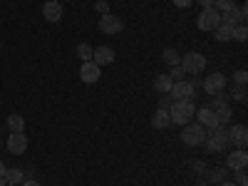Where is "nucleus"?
Returning <instances> with one entry per match:
<instances>
[{
  "instance_id": "37",
  "label": "nucleus",
  "mask_w": 248,
  "mask_h": 186,
  "mask_svg": "<svg viewBox=\"0 0 248 186\" xmlns=\"http://www.w3.org/2000/svg\"><path fill=\"white\" fill-rule=\"evenodd\" d=\"M201 8H214V0H199Z\"/></svg>"
},
{
  "instance_id": "30",
  "label": "nucleus",
  "mask_w": 248,
  "mask_h": 186,
  "mask_svg": "<svg viewBox=\"0 0 248 186\" xmlns=\"http://www.w3.org/2000/svg\"><path fill=\"white\" fill-rule=\"evenodd\" d=\"M94 10L99 13V17H102V15H109V3H107V0H97Z\"/></svg>"
},
{
  "instance_id": "29",
  "label": "nucleus",
  "mask_w": 248,
  "mask_h": 186,
  "mask_svg": "<svg viewBox=\"0 0 248 186\" xmlns=\"http://www.w3.org/2000/svg\"><path fill=\"white\" fill-rule=\"evenodd\" d=\"M246 37H248L246 25H243V23H241V25H236V28H233V40H238V43H246Z\"/></svg>"
},
{
  "instance_id": "24",
  "label": "nucleus",
  "mask_w": 248,
  "mask_h": 186,
  "mask_svg": "<svg viewBox=\"0 0 248 186\" xmlns=\"http://www.w3.org/2000/svg\"><path fill=\"white\" fill-rule=\"evenodd\" d=\"M8 127H10V132H23V129H25L23 114H10V117H8Z\"/></svg>"
},
{
  "instance_id": "9",
  "label": "nucleus",
  "mask_w": 248,
  "mask_h": 186,
  "mask_svg": "<svg viewBox=\"0 0 248 186\" xmlns=\"http://www.w3.org/2000/svg\"><path fill=\"white\" fill-rule=\"evenodd\" d=\"M194 94H196V90L191 87V82H189V79H179V82H174V85H171V92H169L171 99H194Z\"/></svg>"
},
{
  "instance_id": "2",
  "label": "nucleus",
  "mask_w": 248,
  "mask_h": 186,
  "mask_svg": "<svg viewBox=\"0 0 248 186\" xmlns=\"http://www.w3.org/2000/svg\"><path fill=\"white\" fill-rule=\"evenodd\" d=\"M206 152H226L231 147V139H229V127H218V129H211L206 134V141H203Z\"/></svg>"
},
{
  "instance_id": "38",
  "label": "nucleus",
  "mask_w": 248,
  "mask_h": 186,
  "mask_svg": "<svg viewBox=\"0 0 248 186\" xmlns=\"http://www.w3.org/2000/svg\"><path fill=\"white\" fill-rule=\"evenodd\" d=\"M216 186H236L233 181H221V184H216Z\"/></svg>"
},
{
  "instance_id": "4",
  "label": "nucleus",
  "mask_w": 248,
  "mask_h": 186,
  "mask_svg": "<svg viewBox=\"0 0 248 186\" xmlns=\"http://www.w3.org/2000/svg\"><path fill=\"white\" fill-rule=\"evenodd\" d=\"M221 25V13L216 8H201L199 17H196V28L203 32H214Z\"/></svg>"
},
{
  "instance_id": "41",
  "label": "nucleus",
  "mask_w": 248,
  "mask_h": 186,
  "mask_svg": "<svg viewBox=\"0 0 248 186\" xmlns=\"http://www.w3.org/2000/svg\"><path fill=\"white\" fill-rule=\"evenodd\" d=\"M0 186H8V184H5V179H3V176H0Z\"/></svg>"
},
{
  "instance_id": "19",
  "label": "nucleus",
  "mask_w": 248,
  "mask_h": 186,
  "mask_svg": "<svg viewBox=\"0 0 248 186\" xmlns=\"http://www.w3.org/2000/svg\"><path fill=\"white\" fill-rule=\"evenodd\" d=\"M226 176H229V169L226 167H216V169L206 171V181L209 184H221V181H226Z\"/></svg>"
},
{
  "instance_id": "3",
  "label": "nucleus",
  "mask_w": 248,
  "mask_h": 186,
  "mask_svg": "<svg viewBox=\"0 0 248 186\" xmlns=\"http://www.w3.org/2000/svg\"><path fill=\"white\" fill-rule=\"evenodd\" d=\"M206 134H209V129L201 127L199 122H189V124H184V129H181V141L186 144V147H201V144L206 141Z\"/></svg>"
},
{
  "instance_id": "40",
  "label": "nucleus",
  "mask_w": 248,
  "mask_h": 186,
  "mask_svg": "<svg viewBox=\"0 0 248 186\" xmlns=\"http://www.w3.org/2000/svg\"><path fill=\"white\" fill-rule=\"evenodd\" d=\"M206 184H209V181H206V179H201V181H199V186H206Z\"/></svg>"
},
{
  "instance_id": "25",
  "label": "nucleus",
  "mask_w": 248,
  "mask_h": 186,
  "mask_svg": "<svg viewBox=\"0 0 248 186\" xmlns=\"http://www.w3.org/2000/svg\"><path fill=\"white\" fill-rule=\"evenodd\" d=\"M92 52H94V47H92L90 43H79V45H77V57H79L82 62L92 60Z\"/></svg>"
},
{
  "instance_id": "17",
  "label": "nucleus",
  "mask_w": 248,
  "mask_h": 186,
  "mask_svg": "<svg viewBox=\"0 0 248 186\" xmlns=\"http://www.w3.org/2000/svg\"><path fill=\"white\" fill-rule=\"evenodd\" d=\"M171 85H174V79H171L169 75H156V77H154V90H156L159 94H169V92H171Z\"/></svg>"
},
{
  "instance_id": "23",
  "label": "nucleus",
  "mask_w": 248,
  "mask_h": 186,
  "mask_svg": "<svg viewBox=\"0 0 248 186\" xmlns=\"http://www.w3.org/2000/svg\"><path fill=\"white\" fill-rule=\"evenodd\" d=\"M214 37L218 40V43H226V40H233V28H229V25H218V28L214 30Z\"/></svg>"
},
{
  "instance_id": "14",
  "label": "nucleus",
  "mask_w": 248,
  "mask_h": 186,
  "mask_svg": "<svg viewBox=\"0 0 248 186\" xmlns=\"http://www.w3.org/2000/svg\"><path fill=\"white\" fill-rule=\"evenodd\" d=\"M62 15H65V8H62V3H57V0H47L43 5V17L47 23H60Z\"/></svg>"
},
{
  "instance_id": "33",
  "label": "nucleus",
  "mask_w": 248,
  "mask_h": 186,
  "mask_svg": "<svg viewBox=\"0 0 248 186\" xmlns=\"http://www.w3.org/2000/svg\"><path fill=\"white\" fill-rule=\"evenodd\" d=\"M194 171H196V174H206V171H209L206 161H194Z\"/></svg>"
},
{
  "instance_id": "16",
  "label": "nucleus",
  "mask_w": 248,
  "mask_h": 186,
  "mask_svg": "<svg viewBox=\"0 0 248 186\" xmlns=\"http://www.w3.org/2000/svg\"><path fill=\"white\" fill-rule=\"evenodd\" d=\"M152 124H154V129H167L169 124H171V117H169V109H156L152 114Z\"/></svg>"
},
{
  "instance_id": "13",
  "label": "nucleus",
  "mask_w": 248,
  "mask_h": 186,
  "mask_svg": "<svg viewBox=\"0 0 248 186\" xmlns=\"http://www.w3.org/2000/svg\"><path fill=\"white\" fill-rule=\"evenodd\" d=\"M248 167V154L246 149H236L233 154L226 156V169H231V171H243Z\"/></svg>"
},
{
  "instance_id": "15",
  "label": "nucleus",
  "mask_w": 248,
  "mask_h": 186,
  "mask_svg": "<svg viewBox=\"0 0 248 186\" xmlns=\"http://www.w3.org/2000/svg\"><path fill=\"white\" fill-rule=\"evenodd\" d=\"M92 62H94V65H99V67L112 65V62H114V50H112L109 45H99V47H94V52H92Z\"/></svg>"
},
{
  "instance_id": "36",
  "label": "nucleus",
  "mask_w": 248,
  "mask_h": 186,
  "mask_svg": "<svg viewBox=\"0 0 248 186\" xmlns=\"http://www.w3.org/2000/svg\"><path fill=\"white\" fill-rule=\"evenodd\" d=\"M20 186H43V184H37L35 179H25L23 184H20Z\"/></svg>"
},
{
  "instance_id": "22",
  "label": "nucleus",
  "mask_w": 248,
  "mask_h": 186,
  "mask_svg": "<svg viewBox=\"0 0 248 186\" xmlns=\"http://www.w3.org/2000/svg\"><path fill=\"white\" fill-rule=\"evenodd\" d=\"M214 114H216V119H218V124H221V127H229V124H231V107L229 105H226V107H218V109H214Z\"/></svg>"
},
{
  "instance_id": "26",
  "label": "nucleus",
  "mask_w": 248,
  "mask_h": 186,
  "mask_svg": "<svg viewBox=\"0 0 248 186\" xmlns=\"http://www.w3.org/2000/svg\"><path fill=\"white\" fill-rule=\"evenodd\" d=\"M229 94H223V92H218V94H214V102H211V109H218V107H226L229 105Z\"/></svg>"
},
{
  "instance_id": "34",
  "label": "nucleus",
  "mask_w": 248,
  "mask_h": 186,
  "mask_svg": "<svg viewBox=\"0 0 248 186\" xmlns=\"http://www.w3.org/2000/svg\"><path fill=\"white\" fill-rule=\"evenodd\" d=\"M171 102H174V99H171L169 94H164L161 102H159V107H161V109H169V107H171Z\"/></svg>"
},
{
  "instance_id": "6",
  "label": "nucleus",
  "mask_w": 248,
  "mask_h": 186,
  "mask_svg": "<svg viewBox=\"0 0 248 186\" xmlns=\"http://www.w3.org/2000/svg\"><path fill=\"white\" fill-rule=\"evenodd\" d=\"M201 87H203V92L209 94V97H214V94L223 92V90H226V75H221V72H211V75H206V79L201 82Z\"/></svg>"
},
{
  "instance_id": "20",
  "label": "nucleus",
  "mask_w": 248,
  "mask_h": 186,
  "mask_svg": "<svg viewBox=\"0 0 248 186\" xmlns=\"http://www.w3.org/2000/svg\"><path fill=\"white\" fill-rule=\"evenodd\" d=\"M5 184L8 186H17V184H23L25 181V174H23V169H5Z\"/></svg>"
},
{
  "instance_id": "1",
  "label": "nucleus",
  "mask_w": 248,
  "mask_h": 186,
  "mask_svg": "<svg viewBox=\"0 0 248 186\" xmlns=\"http://www.w3.org/2000/svg\"><path fill=\"white\" fill-rule=\"evenodd\" d=\"M196 114V105L194 99H174L171 107H169V117L174 124H179V127H184V124H189Z\"/></svg>"
},
{
  "instance_id": "31",
  "label": "nucleus",
  "mask_w": 248,
  "mask_h": 186,
  "mask_svg": "<svg viewBox=\"0 0 248 186\" xmlns=\"http://www.w3.org/2000/svg\"><path fill=\"white\" fill-rule=\"evenodd\" d=\"M169 77H171L174 82H179V79H184V77H186V72L181 70V65H176V67H171V72H169Z\"/></svg>"
},
{
  "instance_id": "35",
  "label": "nucleus",
  "mask_w": 248,
  "mask_h": 186,
  "mask_svg": "<svg viewBox=\"0 0 248 186\" xmlns=\"http://www.w3.org/2000/svg\"><path fill=\"white\" fill-rule=\"evenodd\" d=\"M171 3H174L176 8H181V10H184V8H189V5L194 3V0H171Z\"/></svg>"
},
{
  "instance_id": "18",
  "label": "nucleus",
  "mask_w": 248,
  "mask_h": 186,
  "mask_svg": "<svg viewBox=\"0 0 248 186\" xmlns=\"http://www.w3.org/2000/svg\"><path fill=\"white\" fill-rule=\"evenodd\" d=\"M243 20H241V15H238V5L233 8V10H226V13H221V25H229V28H236V25H241Z\"/></svg>"
},
{
  "instance_id": "8",
  "label": "nucleus",
  "mask_w": 248,
  "mask_h": 186,
  "mask_svg": "<svg viewBox=\"0 0 248 186\" xmlns=\"http://www.w3.org/2000/svg\"><path fill=\"white\" fill-rule=\"evenodd\" d=\"M8 152L13 156L25 154L28 152V137L23 132H10V137H8Z\"/></svg>"
},
{
  "instance_id": "11",
  "label": "nucleus",
  "mask_w": 248,
  "mask_h": 186,
  "mask_svg": "<svg viewBox=\"0 0 248 186\" xmlns=\"http://www.w3.org/2000/svg\"><path fill=\"white\" fill-rule=\"evenodd\" d=\"M99 77H102V67H99V65H94L92 60L82 62V67H79V79H82V82H87V85H94Z\"/></svg>"
},
{
  "instance_id": "7",
  "label": "nucleus",
  "mask_w": 248,
  "mask_h": 186,
  "mask_svg": "<svg viewBox=\"0 0 248 186\" xmlns=\"http://www.w3.org/2000/svg\"><path fill=\"white\" fill-rule=\"evenodd\" d=\"M97 28H99V32H105V35H119L124 30V23H122V17H117V15L109 13V15H102L99 17Z\"/></svg>"
},
{
  "instance_id": "10",
  "label": "nucleus",
  "mask_w": 248,
  "mask_h": 186,
  "mask_svg": "<svg viewBox=\"0 0 248 186\" xmlns=\"http://www.w3.org/2000/svg\"><path fill=\"white\" fill-rule=\"evenodd\" d=\"M194 117H196V122L201 124V127H206L209 132H211V129H218V127H221V124H218V119H216V114H214V109H211V107H199Z\"/></svg>"
},
{
  "instance_id": "5",
  "label": "nucleus",
  "mask_w": 248,
  "mask_h": 186,
  "mask_svg": "<svg viewBox=\"0 0 248 186\" xmlns=\"http://www.w3.org/2000/svg\"><path fill=\"white\" fill-rule=\"evenodd\" d=\"M181 70L186 75H194V77L201 75L206 70V57L201 52H186V55H181Z\"/></svg>"
},
{
  "instance_id": "32",
  "label": "nucleus",
  "mask_w": 248,
  "mask_h": 186,
  "mask_svg": "<svg viewBox=\"0 0 248 186\" xmlns=\"http://www.w3.org/2000/svg\"><path fill=\"white\" fill-rule=\"evenodd\" d=\"M233 79H236V85H246V82H248V72H246V70H238V72L233 75Z\"/></svg>"
},
{
  "instance_id": "39",
  "label": "nucleus",
  "mask_w": 248,
  "mask_h": 186,
  "mask_svg": "<svg viewBox=\"0 0 248 186\" xmlns=\"http://www.w3.org/2000/svg\"><path fill=\"white\" fill-rule=\"evenodd\" d=\"M0 176H5V164L0 161Z\"/></svg>"
},
{
  "instance_id": "12",
  "label": "nucleus",
  "mask_w": 248,
  "mask_h": 186,
  "mask_svg": "<svg viewBox=\"0 0 248 186\" xmlns=\"http://www.w3.org/2000/svg\"><path fill=\"white\" fill-rule=\"evenodd\" d=\"M229 139H231V144H236L238 149H246V144H248V127H246V124H229Z\"/></svg>"
},
{
  "instance_id": "27",
  "label": "nucleus",
  "mask_w": 248,
  "mask_h": 186,
  "mask_svg": "<svg viewBox=\"0 0 248 186\" xmlns=\"http://www.w3.org/2000/svg\"><path fill=\"white\" fill-rule=\"evenodd\" d=\"M214 8H216L218 13H226V10H233L236 3H233V0H214Z\"/></svg>"
},
{
  "instance_id": "21",
  "label": "nucleus",
  "mask_w": 248,
  "mask_h": 186,
  "mask_svg": "<svg viewBox=\"0 0 248 186\" xmlns=\"http://www.w3.org/2000/svg\"><path fill=\"white\" fill-rule=\"evenodd\" d=\"M161 60L167 62L169 67H176V65H181V55H179L174 47H167V50H164V52H161Z\"/></svg>"
},
{
  "instance_id": "28",
  "label": "nucleus",
  "mask_w": 248,
  "mask_h": 186,
  "mask_svg": "<svg viewBox=\"0 0 248 186\" xmlns=\"http://www.w3.org/2000/svg\"><path fill=\"white\" fill-rule=\"evenodd\" d=\"M229 99H236V102H246V85H238V87H233V92L229 94Z\"/></svg>"
}]
</instances>
